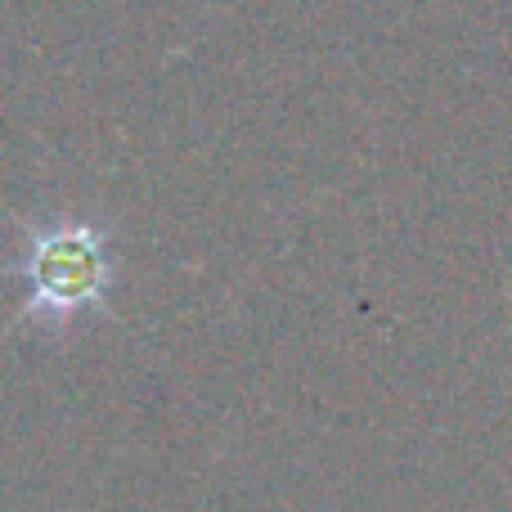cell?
I'll return each instance as SVG.
<instances>
[{
  "label": "cell",
  "mask_w": 512,
  "mask_h": 512,
  "mask_svg": "<svg viewBox=\"0 0 512 512\" xmlns=\"http://www.w3.org/2000/svg\"><path fill=\"white\" fill-rule=\"evenodd\" d=\"M99 274H104V256L90 234H54V239L36 243L32 252L36 292L45 301H59V306L90 297L99 288Z\"/></svg>",
  "instance_id": "cell-1"
}]
</instances>
